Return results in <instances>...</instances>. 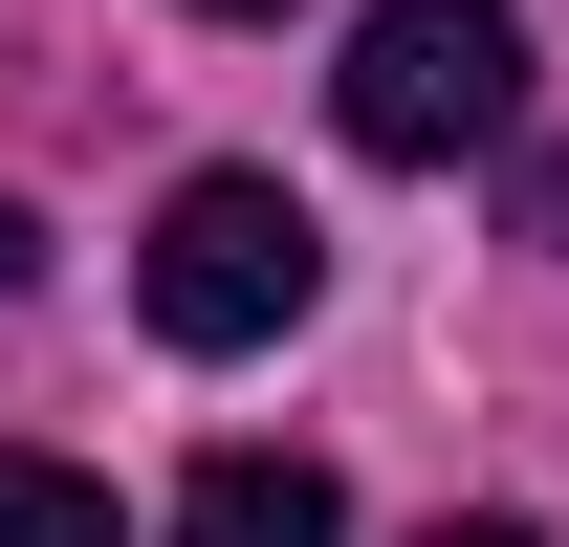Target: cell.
I'll return each instance as SVG.
<instances>
[{
  "instance_id": "ba28073f",
  "label": "cell",
  "mask_w": 569,
  "mask_h": 547,
  "mask_svg": "<svg viewBox=\"0 0 569 547\" xmlns=\"http://www.w3.org/2000/svg\"><path fill=\"white\" fill-rule=\"evenodd\" d=\"M219 22H263V0H219Z\"/></svg>"
},
{
  "instance_id": "5b68a950",
  "label": "cell",
  "mask_w": 569,
  "mask_h": 547,
  "mask_svg": "<svg viewBox=\"0 0 569 547\" xmlns=\"http://www.w3.org/2000/svg\"><path fill=\"white\" fill-rule=\"evenodd\" d=\"M526 241H569V153H526Z\"/></svg>"
},
{
  "instance_id": "8992f818",
  "label": "cell",
  "mask_w": 569,
  "mask_h": 547,
  "mask_svg": "<svg viewBox=\"0 0 569 547\" xmlns=\"http://www.w3.org/2000/svg\"><path fill=\"white\" fill-rule=\"evenodd\" d=\"M0 285H44V219H22V198H0Z\"/></svg>"
},
{
  "instance_id": "3957f363",
  "label": "cell",
  "mask_w": 569,
  "mask_h": 547,
  "mask_svg": "<svg viewBox=\"0 0 569 547\" xmlns=\"http://www.w3.org/2000/svg\"><path fill=\"white\" fill-rule=\"evenodd\" d=\"M176 547H351V481L307 460V438H219L176 481Z\"/></svg>"
},
{
  "instance_id": "7a4b0ae2",
  "label": "cell",
  "mask_w": 569,
  "mask_h": 547,
  "mask_svg": "<svg viewBox=\"0 0 569 547\" xmlns=\"http://www.w3.org/2000/svg\"><path fill=\"white\" fill-rule=\"evenodd\" d=\"M329 110H351V153H395V176L503 153L526 132V22H503V0H372L351 67H329Z\"/></svg>"
},
{
  "instance_id": "52a82bcc",
  "label": "cell",
  "mask_w": 569,
  "mask_h": 547,
  "mask_svg": "<svg viewBox=\"0 0 569 547\" xmlns=\"http://www.w3.org/2000/svg\"><path fill=\"white\" fill-rule=\"evenodd\" d=\"M417 547H526V526H417Z\"/></svg>"
},
{
  "instance_id": "6da1fadb",
  "label": "cell",
  "mask_w": 569,
  "mask_h": 547,
  "mask_svg": "<svg viewBox=\"0 0 569 547\" xmlns=\"http://www.w3.org/2000/svg\"><path fill=\"white\" fill-rule=\"evenodd\" d=\"M132 307L176 350H284L307 307H329V219L284 198V176H176L153 241H132Z\"/></svg>"
},
{
  "instance_id": "277c9868",
  "label": "cell",
  "mask_w": 569,
  "mask_h": 547,
  "mask_svg": "<svg viewBox=\"0 0 569 547\" xmlns=\"http://www.w3.org/2000/svg\"><path fill=\"white\" fill-rule=\"evenodd\" d=\"M0 547H132V526H110V481H67V460L0 438Z\"/></svg>"
}]
</instances>
